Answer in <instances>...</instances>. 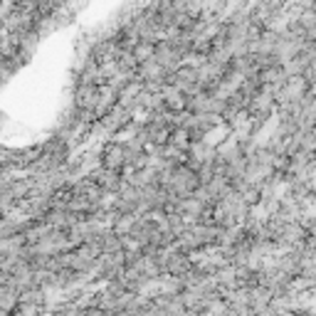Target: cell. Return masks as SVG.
I'll use <instances>...</instances> for the list:
<instances>
[{"label": "cell", "mask_w": 316, "mask_h": 316, "mask_svg": "<svg viewBox=\"0 0 316 316\" xmlns=\"http://www.w3.org/2000/svg\"><path fill=\"white\" fill-rule=\"evenodd\" d=\"M134 54L139 59V65L146 59H153L156 57V42H148V40H139V45L134 47Z\"/></svg>", "instance_id": "cell-1"}]
</instances>
